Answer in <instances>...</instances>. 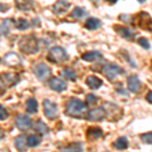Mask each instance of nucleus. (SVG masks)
<instances>
[{"mask_svg":"<svg viewBox=\"0 0 152 152\" xmlns=\"http://www.w3.org/2000/svg\"><path fill=\"white\" fill-rule=\"evenodd\" d=\"M18 48L19 51L21 53L26 54V55H34V54L38 53L39 50H40L38 39L34 35L23 37L20 41L18 42Z\"/></svg>","mask_w":152,"mask_h":152,"instance_id":"f03ea898","label":"nucleus"},{"mask_svg":"<svg viewBox=\"0 0 152 152\" xmlns=\"http://www.w3.org/2000/svg\"><path fill=\"white\" fill-rule=\"evenodd\" d=\"M35 2L34 0H15V6L18 10L29 11L34 8Z\"/></svg>","mask_w":152,"mask_h":152,"instance_id":"a211bd4d","label":"nucleus"},{"mask_svg":"<svg viewBox=\"0 0 152 152\" xmlns=\"http://www.w3.org/2000/svg\"><path fill=\"white\" fill-rule=\"evenodd\" d=\"M26 111L28 114H35L38 112V102L34 97H29L26 100Z\"/></svg>","mask_w":152,"mask_h":152,"instance_id":"b1692460","label":"nucleus"},{"mask_svg":"<svg viewBox=\"0 0 152 152\" xmlns=\"http://www.w3.org/2000/svg\"><path fill=\"white\" fill-rule=\"evenodd\" d=\"M102 73L109 81H114L117 76L123 74L124 70L121 66L115 64V63H107L102 67Z\"/></svg>","mask_w":152,"mask_h":152,"instance_id":"7ed1b4c3","label":"nucleus"},{"mask_svg":"<svg viewBox=\"0 0 152 152\" xmlns=\"http://www.w3.org/2000/svg\"><path fill=\"white\" fill-rule=\"evenodd\" d=\"M140 139L142 140V142L145 144H152V132L142 134L140 136Z\"/></svg>","mask_w":152,"mask_h":152,"instance_id":"7c9ffc66","label":"nucleus"},{"mask_svg":"<svg viewBox=\"0 0 152 152\" xmlns=\"http://www.w3.org/2000/svg\"><path fill=\"white\" fill-rule=\"evenodd\" d=\"M114 148L118 149V150H125L129 147V141L126 137H120L119 139H117L113 144Z\"/></svg>","mask_w":152,"mask_h":152,"instance_id":"5701e85b","label":"nucleus"},{"mask_svg":"<svg viewBox=\"0 0 152 152\" xmlns=\"http://www.w3.org/2000/svg\"><path fill=\"white\" fill-rule=\"evenodd\" d=\"M26 139L24 135H20V136H18L15 139H14V146L15 148L19 151H26V147L28 146V142H26Z\"/></svg>","mask_w":152,"mask_h":152,"instance_id":"412c9836","label":"nucleus"},{"mask_svg":"<svg viewBox=\"0 0 152 152\" xmlns=\"http://www.w3.org/2000/svg\"><path fill=\"white\" fill-rule=\"evenodd\" d=\"M115 31L119 35L121 38L125 39V40H128V41H132L134 40V33H132V31L126 26H114Z\"/></svg>","mask_w":152,"mask_h":152,"instance_id":"ddd939ff","label":"nucleus"},{"mask_svg":"<svg viewBox=\"0 0 152 152\" xmlns=\"http://www.w3.org/2000/svg\"><path fill=\"white\" fill-rule=\"evenodd\" d=\"M43 107H44V114L45 116L50 120H53L57 117L58 115V107L55 102H51L49 99H44L43 102Z\"/></svg>","mask_w":152,"mask_h":152,"instance_id":"0eeeda50","label":"nucleus"},{"mask_svg":"<svg viewBox=\"0 0 152 152\" xmlns=\"http://www.w3.org/2000/svg\"><path fill=\"white\" fill-rule=\"evenodd\" d=\"M28 26H29L28 21L24 18H19L15 23V28L19 29V31H24V29H26Z\"/></svg>","mask_w":152,"mask_h":152,"instance_id":"c756f323","label":"nucleus"},{"mask_svg":"<svg viewBox=\"0 0 152 152\" xmlns=\"http://www.w3.org/2000/svg\"><path fill=\"white\" fill-rule=\"evenodd\" d=\"M68 59V55L66 51L61 47H53L50 49L48 53V60L54 64L63 63Z\"/></svg>","mask_w":152,"mask_h":152,"instance_id":"20e7f679","label":"nucleus"},{"mask_svg":"<svg viewBox=\"0 0 152 152\" xmlns=\"http://www.w3.org/2000/svg\"><path fill=\"white\" fill-rule=\"evenodd\" d=\"M34 73H35V75L39 80L44 81V80H46L47 78L50 77L51 69L48 65L44 64V63H40V64H38L34 68Z\"/></svg>","mask_w":152,"mask_h":152,"instance_id":"1a4fd4ad","label":"nucleus"},{"mask_svg":"<svg viewBox=\"0 0 152 152\" xmlns=\"http://www.w3.org/2000/svg\"><path fill=\"white\" fill-rule=\"evenodd\" d=\"M2 62L4 63L8 67H18L23 64L21 62V58L19 57L18 54L13 52H8L2 59Z\"/></svg>","mask_w":152,"mask_h":152,"instance_id":"9d476101","label":"nucleus"},{"mask_svg":"<svg viewBox=\"0 0 152 152\" xmlns=\"http://www.w3.org/2000/svg\"><path fill=\"white\" fill-rule=\"evenodd\" d=\"M81 59L86 62H96L102 59V54L99 51H89V52L82 54Z\"/></svg>","mask_w":152,"mask_h":152,"instance_id":"f3484780","label":"nucleus"},{"mask_svg":"<svg viewBox=\"0 0 152 152\" xmlns=\"http://www.w3.org/2000/svg\"><path fill=\"white\" fill-rule=\"evenodd\" d=\"M15 126L18 127L20 131H28L33 126V122H31V118L26 115H18L15 120Z\"/></svg>","mask_w":152,"mask_h":152,"instance_id":"9b49d317","label":"nucleus"},{"mask_svg":"<svg viewBox=\"0 0 152 152\" xmlns=\"http://www.w3.org/2000/svg\"><path fill=\"white\" fill-rule=\"evenodd\" d=\"M26 142H28V146L31 147V148H34V147H37L40 145L41 143V138L38 136V135H29L26 139Z\"/></svg>","mask_w":152,"mask_h":152,"instance_id":"bb28decb","label":"nucleus"},{"mask_svg":"<svg viewBox=\"0 0 152 152\" xmlns=\"http://www.w3.org/2000/svg\"><path fill=\"white\" fill-rule=\"evenodd\" d=\"M102 134H104V131L99 127H89L86 131V137L90 141H94L102 138Z\"/></svg>","mask_w":152,"mask_h":152,"instance_id":"dca6fc26","label":"nucleus"},{"mask_svg":"<svg viewBox=\"0 0 152 152\" xmlns=\"http://www.w3.org/2000/svg\"><path fill=\"white\" fill-rule=\"evenodd\" d=\"M7 118H8V113H7L5 107H4L3 105H1V107H0V120L4 121Z\"/></svg>","mask_w":152,"mask_h":152,"instance_id":"473e14b6","label":"nucleus"},{"mask_svg":"<svg viewBox=\"0 0 152 152\" xmlns=\"http://www.w3.org/2000/svg\"><path fill=\"white\" fill-rule=\"evenodd\" d=\"M84 26H85V28L89 29V31H95V29H97L102 26V21H100L99 18H89L85 21Z\"/></svg>","mask_w":152,"mask_h":152,"instance_id":"4be33fe9","label":"nucleus"},{"mask_svg":"<svg viewBox=\"0 0 152 152\" xmlns=\"http://www.w3.org/2000/svg\"><path fill=\"white\" fill-rule=\"evenodd\" d=\"M60 150H63V151H82L83 148H82V145L81 143H71L69 145L65 146V147H60Z\"/></svg>","mask_w":152,"mask_h":152,"instance_id":"cd10ccee","label":"nucleus"},{"mask_svg":"<svg viewBox=\"0 0 152 152\" xmlns=\"http://www.w3.org/2000/svg\"><path fill=\"white\" fill-rule=\"evenodd\" d=\"M97 100V97L95 96L94 94H87L86 95V102H88L89 104H94L95 102Z\"/></svg>","mask_w":152,"mask_h":152,"instance_id":"72a5a7b5","label":"nucleus"},{"mask_svg":"<svg viewBox=\"0 0 152 152\" xmlns=\"http://www.w3.org/2000/svg\"><path fill=\"white\" fill-rule=\"evenodd\" d=\"M69 7H70V3L66 1V0H58L53 5V11L57 15H59V14H64L65 12L68 11Z\"/></svg>","mask_w":152,"mask_h":152,"instance_id":"2eb2a0df","label":"nucleus"},{"mask_svg":"<svg viewBox=\"0 0 152 152\" xmlns=\"http://www.w3.org/2000/svg\"><path fill=\"white\" fill-rule=\"evenodd\" d=\"M128 88L131 92L137 94V92L140 91V89L142 88V83L140 81V79L138 78V76L136 75H131L128 78Z\"/></svg>","mask_w":152,"mask_h":152,"instance_id":"4468645a","label":"nucleus"},{"mask_svg":"<svg viewBox=\"0 0 152 152\" xmlns=\"http://www.w3.org/2000/svg\"><path fill=\"white\" fill-rule=\"evenodd\" d=\"M139 2H140V3H144V2L146 1V0H138Z\"/></svg>","mask_w":152,"mask_h":152,"instance_id":"e433bc0d","label":"nucleus"},{"mask_svg":"<svg viewBox=\"0 0 152 152\" xmlns=\"http://www.w3.org/2000/svg\"><path fill=\"white\" fill-rule=\"evenodd\" d=\"M146 100L149 102V104H152V91H149L146 95Z\"/></svg>","mask_w":152,"mask_h":152,"instance_id":"f704fd0d","label":"nucleus"},{"mask_svg":"<svg viewBox=\"0 0 152 152\" xmlns=\"http://www.w3.org/2000/svg\"><path fill=\"white\" fill-rule=\"evenodd\" d=\"M134 20L136 21L137 26L141 28L144 31H152V18L147 12L141 11L134 18Z\"/></svg>","mask_w":152,"mask_h":152,"instance_id":"39448f33","label":"nucleus"},{"mask_svg":"<svg viewBox=\"0 0 152 152\" xmlns=\"http://www.w3.org/2000/svg\"><path fill=\"white\" fill-rule=\"evenodd\" d=\"M49 86L52 90H55V91L61 92L64 91V90L67 88V84L63 79L58 77H52L49 81Z\"/></svg>","mask_w":152,"mask_h":152,"instance_id":"f8f14e48","label":"nucleus"},{"mask_svg":"<svg viewBox=\"0 0 152 152\" xmlns=\"http://www.w3.org/2000/svg\"><path fill=\"white\" fill-rule=\"evenodd\" d=\"M87 111V107L82 100L76 97H71L68 99L65 105V114L71 118L81 119L85 117V113Z\"/></svg>","mask_w":152,"mask_h":152,"instance_id":"f257e3e1","label":"nucleus"},{"mask_svg":"<svg viewBox=\"0 0 152 152\" xmlns=\"http://www.w3.org/2000/svg\"><path fill=\"white\" fill-rule=\"evenodd\" d=\"M91 1H94V2H95V3H96V2H99V1H100V0H91Z\"/></svg>","mask_w":152,"mask_h":152,"instance_id":"4c0bfd02","label":"nucleus"},{"mask_svg":"<svg viewBox=\"0 0 152 152\" xmlns=\"http://www.w3.org/2000/svg\"><path fill=\"white\" fill-rule=\"evenodd\" d=\"M107 117V112H105L104 107H99L95 109L90 110L86 115V119L88 121H94V122H100L104 121Z\"/></svg>","mask_w":152,"mask_h":152,"instance_id":"423d86ee","label":"nucleus"},{"mask_svg":"<svg viewBox=\"0 0 152 152\" xmlns=\"http://www.w3.org/2000/svg\"><path fill=\"white\" fill-rule=\"evenodd\" d=\"M19 80L20 77L16 73H4L1 75V87H13L19 82Z\"/></svg>","mask_w":152,"mask_h":152,"instance_id":"6e6552de","label":"nucleus"},{"mask_svg":"<svg viewBox=\"0 0 152 152\" xmlns=\"http://www.w3.org/2000/svg\"><path fill=\"white\" fill-rule=\"evenodd\" d=\"M107 2H110L111 4H115V3H116V2L118 1V0H107Z\"/></svg>","mask_w":152,"mask_h":152,"instance_id":"c9c22d12","label":"nucleus"},{"mask_svg":"<svg viewBox=\"0 0 152 152\" xmlns=\"http://www.w3.org/2000/svg\"><path fill=\"white\" fill-rule=\"evenodd\" d=\"M13 23V19L11 18H5V19H2L1 20V36H7L9 33L11 31L12 28L14 26Z\"/></svg>","mask_w":152,"mask_h":152,"instance_id":"6ab92c4d","label":"nucleus"},{"mask_svg":"<svg viewBox=\"0 0 152 152\" xmlns=\"http://www.w3.org/2000/svg\"><path fill=\"white\" fill-rule=\"evenodd\" d=\"M138 44L143 49H145V50H149V49H150V44H149L148 40L145 39V38H140V39H139Z\"/></svg>","mask_w":152,"mask_h":152,"instance_id":"2f4dec72","label":"nucleus"},{"mask_svg":"<svg viewBox=\"0 0 152 152\" xmlns=\"http://www.w3.org/2000/svg\"><path fill=\"white\" fill-rule=\"evenodd\" d=\"M35 131L40 135H46L49 133V128L45 123L42 121H38L35 127Z\"/></svg>","mask_w":152,"mask_h":152,"instance_id":"a878e982","label":"nucleus"},{"mask_svg":"<svg viewBox=\"0 0 152 152\" xmlns=\"http://www.w3.org/2000/svg\"><path fill=\"white\" fill-rule=\"evenodd\" d=\"M87 15V11L86 9L82 8V7H75L74 9L71 12V18H75V19H80V18H83L84 16Z\"/></svg>","mask_w":152,"mask_h":152,"instance_id":"393cba45","label":"nucleus"},{"mask_svg":"<svg viewBox=\"0 0 152 152\" xmlns=\"http://www.w3.org/2000/svg\"><path fill=\"white\" fill-rule=\"evenodd\" d=\"M62 75L65 76L67 79L71 80V81H75L76 80V74H75V71L72 70L71 68H65L62 72Z\"/></svg>","mask_w":152,"mask_h":152,"instance_id":"c85d7f7f","label":"nucleus"},{"mask_svg":"<svg viewBox=\"0 0 152 152\" xmlns=\"http://www.w3.org/2000/svg\"><path fill=\"white\" fill-rule=\"evenodd\" d=\"M86 85L90 89H99V88L102 85V80L99 79V77L94 75H90L86 78Z\"/></svg>","mask_w":152,"mask_h":152,"instance_id":"aec40b11","label":"nucleus"},{"mask_svg":"<svg viewBox=\"0 0 152 152\" xmlns=\"http://www.w3.org/2000/svg\"><path fill=\"white\" fill-rule=\"evenodd\" d=\"M150 70L152 71V63H151V66H150Z\"/></svg>","mask_w":152,"mask_h":152,"instance_id":"58836bf2","label":"nucleus"}]
</instances>
